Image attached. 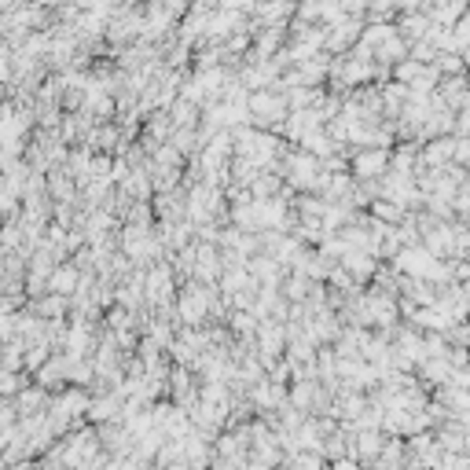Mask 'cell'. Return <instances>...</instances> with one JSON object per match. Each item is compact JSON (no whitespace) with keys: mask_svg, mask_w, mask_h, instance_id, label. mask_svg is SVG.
<instances>
[{"mask_svg":"<svg viewBox=\"0 0 470 470\" xmlns=\"http://www.w3.org/2000/svg\"><path fill=\"white\" fill-rule=\"evenodd\" d=\"M74 283H77L74 268H62V272H55V275H52V290H55V294H70V290H74Z\"/></svg>","mask_w":470,"mask_h":470,"instance_id":"cell-3","label":"cell"},{"mask_svg":"<svg viewBox=\"0 0 470 470\" xmlns=\"http://www.w3.org/2000/svg\"><path fill=\"white\" fill-rule=\"evenodd\" d=\"M375 213L386 221H400V209H393V202H375Z\"/></svg>","mask_w":470,"mask_h":470,"instance_id":"cell-4","label":"cell"},{"mask_svg":"<svg viewBox=\"0 0 470 470\" xmlns=\"http://www.w3.org/2000/svg\"><path fill=\"white\" fill-rule=\"evenodd\" d=\"M250 111L258 121H280L283 118V99L272 96V92H258V96H250Z\"/></svg>","mask_w":470,"mask_h":470,"instance_id":"cell-1","label":"cell"},{"mask_svg":"<svg viewBox=\"0 0 470 470\" xmlns=\"http://www.w3.org/2000/svg\"><path fill=\"white\" fill-rule=\"evenodd\" d=\"M386 165V151H371V155H360V158H353V173H360V177H371L375 169H382Z\"/></svg>","mask_w":470,"mask_h":470,"instance_id":"cell-2","label":"cell"}]
</instances>
